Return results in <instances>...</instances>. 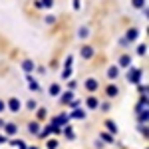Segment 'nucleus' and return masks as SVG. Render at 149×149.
Instances as JSON below:
<instances>
[{
  "label": "nucleus",
  "instance_id": "1",
  "mask_svg": "<svg viewBox=\"0 0 149 149\" xmlns=\"http://www.w3.org/2000/svg\"><path fill=\"white\" fill-rule=\"evenodd\" d=\"M2 107H4V105H2V103H0V109H2Z\"/></svg>",
  "mask_w": 149,
  "mask_h": 149
}]
</instances>
